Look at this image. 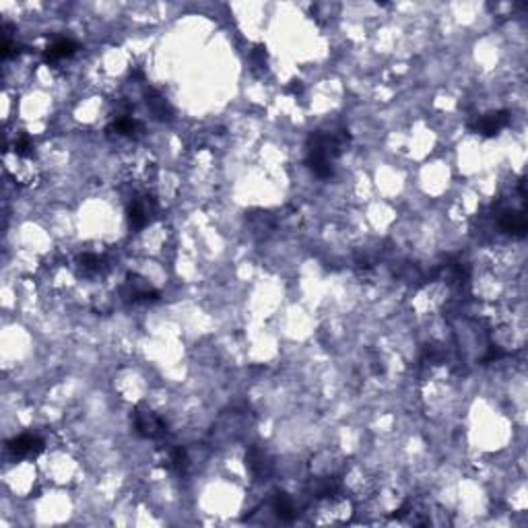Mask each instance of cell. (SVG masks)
Here are the masks:
<instances>
[{
	"label": "cell",
	"mask_w": 528,
	"mask_h": 528,
	"mask_svg": "<svg viewBox=\"0 0 528 528\" xmlns=\"http://www.w3.org/2000/svg\"><path fill=\"white\" fill-rule=\"evenodd\" d=\"M135 428L143 435V438H151L157 440L161 435H165V421L157 415V413L149 411V409H137L135 411Z\"/></svg>",
	"instance_id": "2"
},
{
	"label": "cell",
	"mask_w": 528,
	"mask_h": 528,
	"mask_svg": "<svg viewBox=\"0 0 528 528\" xmlns=\"http://www.w3.org/2000/svg\"><path fill=\"white\" fill-rule=\"evenodd\" d=\"M248 467L250 470L254 472V475H269V470H271V462H269V458L262 454V452L254 450L250 454V462H248Z\"/></svg>",
	"instance_id": "10"
},
{
	"label": "cell",
	"mask_w": 528,
	"mask_h": 528,
	"mask_svg": "<svg viewBox=\"0 0 528 528\" xmlns=\"http://www.w3.org/2000/svg\"><path fill=\"white\" fill-rule=\"evenodd\" d=\"M78 269H81V273L87 274V276H98V274L105 273L108 260L98 254H83L78 258Z\"/></svg>",
	"instance_id": "7"
},
{
	"label": "cell",
	"mask_w": 528,
	"mask_h": 528,
	"mask_svg": "<svg viewBox=\"0 0 528 528\" xmlns=\"http://www.w3.org/2000/svg\"><path fill=\"white\" fill-rule=\"evenodd\" d=\"M499 227L506 234L514 235V237H524L527 235V217L524 211H516V209H508L499 215Z\"/></svg>",
	"instance_id": "6"
},
{
	"label": "cell",
	"mask_w": 528,
	"mask_h": 528,
	"mask_svg": "<svg viewBox=\"0 0 528 528\" xmlns=\"http://www.w3.org/2000/svg\"><path fill=\"white\" fill-rule=\"evenodd\" d=\"M43 440L31 433H23L19 438H15L13 442H9V450L13 452V456L17 458H36L38 454L43 452Z\"/></svg>",
	"instance_id": "3"
},
{
	"label": "cell",
	"mask_w": 528,
	"mask_h": 528,
	"mask_svg": "<svg viewBox=\"0 0 528 528\" xmlns=\"http://www.w3.org/2000/svg\"><path fill=\"white\" fill-rule=\"evenodd\" d=\"M273 508L276 512V516L281 518V520H294L295 516H297V506H295V502L289 497V495H285V493H281V495H276L273 502Z\"/></svg>",
	"instance_id": "8"
},
{
	"label": "cell",
	"mask_w": 528,
	"mask_h": 528,
	"mask_svg": "<svg viewBox=\"0 0 528 528\" xmlns=\"http://www.w3.org/2000/svg\"><path fill=\"white\" fill-rule=\"evenodd\" d=\"M78 52V43L73 39H56L54 43H50L43 52V58L48 64H56V62H64L71 60Z\"/></svg>",
	"instance_id": "5"
},
{
	"label": "cell",
	"mask_w": 528,
	"mask_h": 528,
	"mask_svg": "<svg viewBox=\"0 0 528 528\" xmlns=\"http://www.w3.org/2000/svg\"><path fill=\"white\" fill-rule=\"evenodd\" d=\"M147 105H149V110H151V112L155 114V118H159V120H167V118L172 116V110H170L167 101L161 98V95H157V93L147 95Z\"/></svg>",
	"instance_id": "9"
},
{
	"label": "cell",
	"mask_w": 528,
	"mask_h": 528,
	"mask_svg": "<svg viewBox=\"0 0 528 528\" xmlns=\"http://www.w3.org/2000/svg\"><path fill=\"white\" fill-rule=\"evenodd\" d=\"M509 124V114L508 112H491V114H485L477 120L475 124V133L481 135V137H497L506 126Z\"/></svg>",
	"instance_id": "4"
},
{
	"label": "cell",
	"mask_w": 528,
	"mask_h": 528,
	"mask_svg": "<svg viewBox=\"0 0 528 528\" xmlns=\"http://www.w3.org/2000/svg\"><path fill=\"white\" fill-rule=\"evenodd\" d=\"M157 202L153 196L147 192H138L128 205V223L133 229H143L151 223V217L155 215Z\"/></svg>",
	"instance_id": "1"
}]
</instances>
